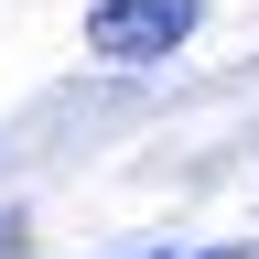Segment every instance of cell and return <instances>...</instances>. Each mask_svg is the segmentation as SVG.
<instances>
[{
    "mask_svg": "<svg viewBox=\"0 0 259 259\" xmlns=\"http://www.w3.org/2000/svg\"><path fill=\"white\" fill-rule=\"evenodd\" d=\"M22 248H32V227H22V216H0V259H22Z\"/></svg>",
    "mask_w": 259,
    "mask_h": 259,
    "instance_id": "7a4b0ae2",
    "label": "cell"
},
{
    "mask_svg": "<svg viewBox=\"0 0 259 259\" xmlns=\"http://www.w3.org/2000/svg\"><path fill=\"white\" fill-rule=\"evenodd\" d=\"M194 22H205V0H87V54L108 65H162L194 44Z\"/></svg>",
    "mask_w": 259,
    "mask_h": 259,
    "instance_id": "6da1fadb",
    "label": "cell"
},
{
    "mask_svg": "<svg viewBox=\"0 0 259 259\" xmlns=\"http://www.w3.org/2000/svg\"><path fill=\"white\" fill-rule=\"evenodd\" d=\"M151 259H238V248H151Z\"/></svg>",
    "mask_w": 259,
    "mask_h": 259,
    "instance_id": "3957f363",
    "label": "cell"
}]
</instances>
